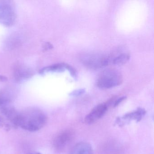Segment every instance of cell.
Listing matches in <instances>:
<instances>
[{"mask_svg":"<svg viewBox=\"0 0 154 154\" xmlns=\"http://www.w3.org/2000/svg\"><path fill=\"white\" fill-rule=\"evenodd\" d=\"M47 122L46 115L38 108H28L19 113L18 127L27 131H38L45 126Z\"/></svg>","mask_w":154,"mask_h":154,"instance_id":"cell-1","label":"cell"},{"mask_svg":"<svg viewBox=\"0 0 154 154\" xmlns=\"http://www.w3.org/2000/svg\"><path fill=\"white\" fill-rule=\"evenodd\" d=\"M122 75L116 69H106L102 72L97 82V86L100 89H108L120 85L122 82Z\"/></svg>","mask_w":154,"mask_h":154,"instance_id":"cell-2","label":"cell"},{"mask_svg":"<svg viewBox=\"0 0 154 154\" xmlns=\"http://www.w3.org/2000/svg\"><path fill=\"white\" fill-rule=\"evenodd\" d=\"M19 113L9 105L0 106V128L7 131L18 128Z\"/></svg>","mask_w":154,"mask_h":154,"instance_id":"cell-3","label":"cell"},{"mask_svg":"<svg viewBox=\"0 0 154 154\" xmlns=\"http://www.w3.org/2000/svg\"><path fill=\"white\" fill-rule=\"evenodd\" d=\"M17 20L14 2L11 1L0 0V24L11 27Z\"/></svg>","mask_w":154,"mask_h":154,"instance_id":"cell-4","label":"cell"},{"mask_svg":"<svg viewBox=\"0 0 154 154\" xmlns=\"http://www.w3.org/2000/svg\"><path fill=\"white\" fill-rule=\"evenodd\" d=\"M81 60L85 66L93 69L105 67L111 62L109 57L97 53H90L84 55L81 58Z\"/></svg>","mask_w":154,"mask_h":154,"instance_id":"cell-5","label":"cell"},{"mask_svg":"<svg viewBox=\"0 0 154 154\" xmlns=\"http://www.w3.org/2000/svg\"><path fill=\"white\" fill-rule=\"evenodd\" d=\"M74 136V133L71 130H66L60 132L53 141L55 149L58 152L65 151L73 140Z\"/></svg>","mask_w":154,"mask_h":154,"instance_id":"cell-6","label":"cell"},{"mask_svg":"<svg viewBox=\"0 0 154 154\" xmlns=\"http://www.w3.org/2000/svg\"><path fill=\"white\" fill-rule=\"evenodd\" d=\"M109 106L106 103H101L95 106L85 116V122L87 124H91L96 122L104 116L107 112Z\"/></svg>","mask_w":154,"mask_h":154,"instance_id":"cell-7","label":"cell"},{"mask_svg":"<svg viewBox=\"0 0 154 154\" xmlns=\"http://www.w3.org/2000/svg\"><path fill=\"white\" fill-rule=\"evenodd\" d=\"M34 75V72L29 67L22 64L17 65L14 69V77L19 82L30 78Z\"/></svg>","mask_w":154,"mask_h":154,"instance_id":"cell-8","label":"cell"},{"mask_svg":"<svg viewBox=\"0 0 154 154\" xmlns=\"http://www.w3.org/2000/svg\"><path fill=\"white\" fill-rule=\"evenodd\" d=\"M69 154H93V150L90 143L82 141L73 146Z\"/></svg>","mask_w":154,"mask_h":154,"instance_id":"cell-9","label":"cell"},{"mask_svg":"<svg viewBox=\"0 0 154 154\" xmlns=\"http://www.w3.org/2000/svg\"><path fill=\"white\" fill-rule=\"evenodd\" d=\"M146 113V111L142 108H138L137 110L132 112H130L125 114L122 118V119L135 120L137 121H139L142 119V117Z\"/></svg>","mask_w":154,"mask_h":154,"instance_id":"cell-10","label":"cell"},{"mask_svg":"<svg viewBox=\"0 0 154 154\" xmlns=\"http://www.w3.org/2000/svg\"><path fill=\"white\" fill-rule=\"evenodd\" d=\"M66 70L65 63H59L53 65L42 68L40 71L41 74L49 72H63Z\"/></svg>","mask_w":154,"mask_h":154,"instance_id":"cell-11","label":"cell"},{"mask_svg":"<svg viewBox=\"0 0 154 154\" xmlns=\"http://www.w3.org/2000/svg\"><path fill=\"white\" fill-rule=\"evenodd\" d=\"M130 55L127 53H123L120 54L117 56L115 57L113 59H112V63L116 65H121L124 64L129 60Z\"/></svg>","mask_w":154,"mask_h":154,"instance_id":"cell-12","label":"cell"},{"mask_svg":"<svg viewBox=\"0 0 154 154\" xmlns=\"http://www.w3.org/2000/svg\"><path fill=\"white\" fill-rule=\"evenodd\" d=\"M66 69L68 70L72 76H73L74 78H76L77 74H76V71L72 67L70 66L69 65L67 64H66Z\"/></svg>","mask_w":154,"mask_h":154,"instance_id":"cell-13","label":"cell"},{"mask_svg":"<svg viewBox=\"0 0 154 154\" xmlns=\"http://www.w3.org/2000/svg\"><path fill=\"white\" fill-rule=\"evenodd\" d=\"M85 89H79V90H75L70 94V96H78L82 95L85 93Z\"/></svg>","mask_w":154,"mask_h":154,"instance_id":"cell-14","label":"cell"},{"mask_svg":"<svg viewBox=\"0 0 154 154\" xmlns=\"http://www.w3.org/2000/svg\"><path fill=\"white\" fill-rule=\"evenodd\" d=\"M126 99V97L125 96H123V97H120V98H118V99H115L114 100V102H113V107H116L117 106L119 105L123 101H124L125 99Z\"/></svg>","mask_w":154,"mask_h":154,"instance_id":"cell-15","label":"cell"},{"mask_svg":"<svg viewBox=\"0 0 154 154\" xmlns=\"http://www.w3.org/2000/svg\"><path fill=\"white\" fill-rule=\"evenodd\" d=\"M53 48V46L50 43H46V45L45 46V50H48V49H51Z\"/></svg>","mask_w":154,"mask_h":154,"instance_id":"cell-16","label":"cell"},{"mask_svg":"<svg viewBox=\"0 0 154 154\" xmlns=\"http://www.w3.org/2000/svg\"><path fill=\"white\" fill-rule=\"evenodd\" d=\"M8 80V78L4 75H0V82H6Z\"/></svg>","mask_w":154,"mask_h":154,"instance_id":"cell-17","label":"cell"},{"mask_svg":"<svg viewBox=\"0 0 154 154\" xmlns=\"http://www.w3.org/2000/svg\"><path fill=\"white\" fill-rule=\"evenodd\" d=\"M28 154H41V153L39 152H32V153H30Z\"/></svg>","mask_w":154,"mask_h":154,"instance_id":"cell-18","label":"cell"}]
</instances>
